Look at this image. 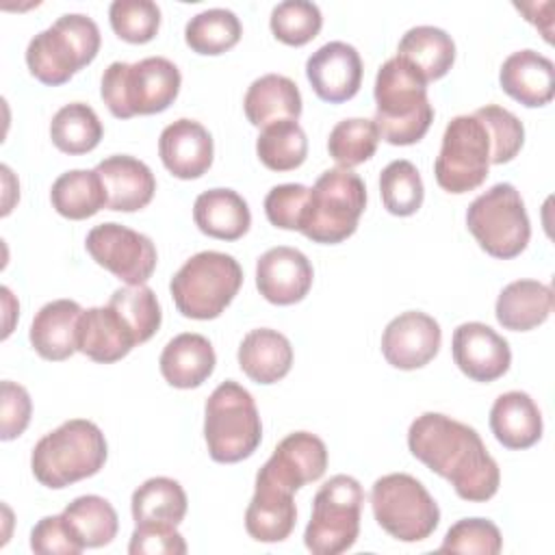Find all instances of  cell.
Segmentation results:
<instances>
[{
  "mask_svg": "<svg viewBox=\"0 0 555 555\" xmlns=\"http://www.w3.org/2000/svg\"><path fill=\"white\" fill-rule=\"evenodd\" d=\"M408 449L431 473L444 477L464 501H490L501 470L475 427L440 412L416 416L408 429Z\"/></svg>",
  "mask_w": 555,
  "mask_h": 555,
  "instance_id": "6da1fadb",
  "label": "cell"
},
{
  "mask_svg": "<svg viewBox=\"0 0 555 555\" xmlns=\"http://www.w3.org/2000/svg\"><path fill=\"white\" fill-rule=\"evenodd\" d=\"M375 126L379 139L390 145L418 143L431 121L434 106L425 78L403 59H388L375 76Z\"/></svg>",
  "mask_w": 555,
  "mask_h": 555,
  "instance_id": "7a4b0ae2",
  "label": "cell"
},
{
  "mask_svg": "<svg viewBox=\"0 0 555 555\" xmlns=\"http://www.w3.org/2000/svg\"><path fill=\"white\" fill-rule=\"evenodd\" d=\"M108 455L102 429L87 418H72L46 434L30 453L35 479L52 490L100 473Z\"/></svg>",
  "mask_w": 555,
  "mask_h": 555,
  "instance_id": "3957f363",
  "label": "cell"
},
{
  "mask_svg": "<svg viewBox=\"0 0 555 555\" xmlns=\"http://www.w3.org/2000/svg\"><path fill=\"white\" fill-rule=\"evenodd\" d=\"M180 69L165 56H147L137 63L115 61L102 74L100 95L117 119L167 111L180 93Z\"/></svg>",
  "mask_w": 555,
  "mask_h": 555,
  "instance_id": "277c9868",
  "label": "cell"
},
{
  "mask_svg": "<svg viewBox=\"0 0 555 555\" xmlns=\"http://www.w3.org/2000/svg\"><path fill=\"white\" fill-rule=\"evenodd\" d=\"M204 440L208 455L221 464L249 457L262 440V423L256 401L234 379L221 382L204 405Z\"/></svg>",
  "mask_w": 555,
  "mask_h": 555,
  "instance_id": "5b68a950",
  "label": "cell"
},
{
  "mask_svg": "<svg viewBox=\"0 0 555 555\" xmlns=\"http://www.w3.org/2000/svg\"><path fill=\"white\" fill-rule=\"evenodd\" d=\"M366 206V186L351 169L323 171L308 193L299 232L312 243L336 245L358 230Z\"/></svg>",
  "mask_w": 555,
  "mask_h": 555,
  "instance_id": "8992f818",
  "label": "cell"
},
{
  "mask_svg": "<svg viewBox=\"0 0 555 555\" xmlns=\"http://www.w3.org/2000/svg\"><path fill=\"white\" fill-rule=\"evenodd\" d=\"M100 28L82 13H65L26 48L28 72L48 87L65 85L100 52Z\"/></svg>",
  "mask_w": 555,
  "mask_h": 555,
  "instance_id": "52a82bcc",
  "label": "cell"
},
{
  "mask_svg": "<svg viewBox=\"0 0 555 555\" xmlns=\"http://www.w3.org/2000/svg\"><path fill=\"white\" fill-rule=\"evenodd\" d=\"M243 284L238 260L223 251H199L191 256L171 278L169 291L178 312L186 319H217Z\"/></svg>",
  "mask_w": 555,
  "mask_h": 555,
  "instance_id": "ba28073f",
  "label": "cell"
},
{
  "mask_svg": "<svg viewBox=\"0 0 555 555\" xmlns=\"http://www.w3.org/2000/svg\"><path fill=\"white\" fill-rule=\"evenodd\" d=\"M466 228L479 247L499 260L516 258L531 238L525 202L509 182H499L470 202Z\"/></svg>",
  "mask_w": 555,
  "mask_h": 555,
  "instance_id": "9c48e42d",
  "label": "cell"
},
{
  "mask_svg": "<svg viewBox=\"0 0 555 555\" xmlns=\"http://www.w3.org/2000/svg\"><path fill=\"white\" fill-rule=\"evenodd\" d=\"M364 490L351 475L330 477L314 494L304 544L314 555H338L351 548L360 533Z\"/></svg>",
  "mask_w": 555,
  "mask_h": 555,
  "instance_id": "30bf717a",
  "label": "cell"
},
{
  "mask_svg": "<svg viewBox=\"0 0 555 555\" xmlns=\"http://www.w3.org/2000/svg\"><path fill=\"white\" fill-rule=\"evenodd\" d=\"M371 507L377 525L401 542H421L440 522V509L427 488L408 473H390L375 479Z\"/></svg>",
  "mask_w": 555,
  "mask_h": 555,
  "instance_id": "8fae6325",
  "label": "cell"
},
{
  "mask_svg": "<svg viewBox=\"0 0 555 555\" xmlns=\"http://www.w3.org/2000/svg\"><path fill=\"white\" fill-rule=\"evenodd\" d=\"M492 165V141L483 121L470 115L453 117L442 134L434 176L447 193H468L483 184Z\"/></svg>",
  "mask_w": 555,
  "mask_h": 555,
  "instance_id": "7c38bea8",
  "label": "cell"
},
{
  "mask_svg": "<svg viewBox=\"0 0 555 555\" xmlns=\"http://www.w3.org/2000/svg\"><path fill=\"white\" fill-rule=\"evenodd\" d=\"M85 247L100 267L130 286L145 284L158 260L156 245L150 236L115 221L91 228Z\"/></svg>",
  "mask_w": 555,
  "mask_h": 555,
  "instance_id": "4fadbf2b",
  "label": "cell"
},
{
  "mask_svg": "<svg viewBox=\"0 0 555 555\" xmlns=\"http://www.w3.org/2000/svg\"><path fill=\"white\" fill-rule=\"evenodd\" d=\"M442 343L438 321L421 310H408L395 317L382 334V353L386 362L401 371H414L429 364Z\"/></svg>",
  "mask_w": 555,
  "mask_h": 555,
  "instance_id": "5bb4252c",
  "label": "cell"
},
{
  "mask_svg": "<svg viewBox=\"0 0 555 555\" xmlns=\"http://www.w3.org/2000/svg\"><path fill=\"white\" fill-rule=\"evenodd\" d=\"M451 351L457 369L473 382H494L503 377L512 364L509 343L479 321H468L455 327Z\"/></svg>",
  "mask_w": 555,
  "mask_h": 555,
  "instance_id": "9a60e30c",
  "label": "cell"
},
{
  "mask_svg": "<svg viewBox=\"0 0 555 555\" xmlns=\"http://www.w3.org/2000/svg\"><path fill=\"white\" fill-rule=\"evenodd\" d=\"M306 76L323 102L340 104L360 91L362 59L353 46L330 41L308 56Z\"/></svg>",
  "mask_w": 555,
  "mask_h": 555,
  "instance_id": "2e32d148",
  "label": "cell"
},
{
  "mask_svg": "<svg viewBox=\"0 0 555 555\" xmlns=\"http://www.w3.org/2000/svg\"><path fill=\"white\" fill-rule=\"evenodd\" d=\"M312 278L310 260L295 247H271L256 262V288L275 306L301 301L312 286Z\"/></svg>",
  "mask_w": 555,
  "mask_h": 555,
  "instance_id": "e0dca14e",
  "label": "cell"
},
{
  "mask_svg": "<svg viewBox=\"0 0 555 555\" xmlns=\"http://www.w3.org/2000/svg\"><path fill=\"white\" fill-rule=\"evenodd\" d=\"M327 468V447L310 431H293L278 442L273 455L258 473L297 492L306 483L323 477Z\"/></svg>",
  "mask_w": 555,
  "mask_h": 555,
  "instance_id": "ac0fdd59",
  "label": "cell"
},
{
  "mask_svg": "<svg viewBox=\"0 0 555 555\" xmlns=\"http://www.w3.org/2000/svg\"><path fill=\"white\" fill-rule=\"evenodd\" d=\"M212 137L195 119H176L165 126L158 139V156L165 169L180 180H195L212 165Z\"/></svg>",
  "mask_w": 555,
  "mask_h": 555,
  "instance_id": "d6986e66",
  "label": "cell"
},
{
  "mask_svg": "<svg viewBox=\"0 0 555 555\" xmlns=\"http://www.w3.org/2000/svg\"><path fill=\"white\" fill-rule=\"evenodd\" d=\"M293 490L269 479L267 475H256V490L245 509V529L256 542H282L291 535L297 522V507Z\"/></svg>",
  "mask_w": 555,
  "mask_h": 555,
  "instance_id": "ffe728a7",
  "label": "cell"
},
{
  "mask_svg": "<svg viewBox=\"0 0 555 555\" xmlns=\"http://www.w3.org/2000/svg\"><path fill=\"white\" fill-rule=\"evenodd\" d=\"M137 345L132 330L113 306H95L82 310L76 330V347L80 353L100 364H111L130 353Z\"/></svg>",
  "mask_w": 555,
  "mask_h": 555,
  "instance_id": "44dd1931",
  "label": "cell"
},
{
  "mask_svg": "<svg viewBox=\"0 0 555 555\" xmlns=\"http://www.w3.org/2000/svg\"><path fill=\"white\" fill-rule=\"evenodd\" d=\"M95 171L106 191V206L119 212H134L145 208L156 193V178L152 169L128 154H115L95 165Z\"/></svg>",
  "mask_w": 555,
  "mask_h": 555,
  "instance_id": "7402d4cb",
  "label": "cell"
},
{
  "mask_svg": "<svg viewBox=\"0 0 555 555\" xmlns=\"http://www.w3.org/2000/svg\"><path fill=\"white\" fill-rule=\"evenodd\" d=\"M499 82L509 98L527 108H538L555 95V65L535 50H518L503 61Z\"/></svg>",
  "mask_w": 555,
  "mask_h": 555,
  "instance_id": "603a6c76",
  "label": "cell"
},
{
  "mask_svg": "<svg viewBox=\"0 0 555 555\" xmlns=\"http://www.w3.org/2000/svg\"><path fill=\"white\" fill-rule=\"evenodd\" d=\"M217 356L210 340L195 332H184L173 336L158 360L160 375L173 388H197L215 371Z\"/></svg>",
  "mask_w": 555,
  "mask_h": 555,
  "instance_id": "cb8c5ba5",
  "label": "cell"
},
{
  "mask_svg": "<svg viewBox=\"0 0 555 555\" xmlns=\"http://www.w3.org/2000/svg\"><path fill=\"white\" fill-rule=\"evenodd\" d=\"M82 308L74 299H54L39 308L30 323V345L33 349L50 362L67 360L78 351L76 330Z\"/></svg>",
  "mask_w": 555,
  "mask_h": 555,
  "instance_id": "d4e9b609",
  "label": "cell"
},
{
  "mask_svg": "<svg viewBox=\"0 0 555 555\" xmlns=\"http://www.w3.org/2000/svg\"><path fill=\"white\" fill-rule=\"evenodd\" d=\"M490 429L505 449H529L542 438L540 408L522 390L503 392L490 408Z\"/></svg>",
  "mask_w": 555,
  "mask_h": 555,
  "instance_id": "484cf974",
  "label": "cell"
},
{
  "mask_svg": "<svg viewBox=\"0 0 555 555\" xmlns=\"http://www.w3.org/2000/svg\"><path fill=\"white\" fill-rule=\"evenodd\" d=\"M238 366L256 384H275L293 366L291 340L271 327H258L243 336L238 345Z\"/></svg>",
  "mask_w": 555,
  "mask_h": 555,
  "instance_id": "4316f807",
  "label": "cell"
},
{
  "mask_svg": "<svg viewBox=\"0 0 555 555\" xmlns=\"http://www.w3.org/2000/svg\"><path fill=\"white\" fill-rule=\"evenodd\" d=\"M193 221L202 234L219 241H236L247 234L251 212L247 202L232 189H208L193 204Z\"/></svg>",
  "mask_w": 555,
  "mask_h": 555,
  "instance_id": "83f0119b",
  "label": "cell"
},
{
  "mask_svg": "<svg viewBox=\"0 0 555 555\" xmlns=\"http://www.w3.org/2000/svg\"><path fill=\"white\" fill-rule=\"evenodd\" d=\"M553 312V288L538 280L509 282L496 297V321L512 332H529Z\"/></svg>",
  "mask_w": 555,
  "mask_h": 555,
  "instance_id": "f1b7e54d",
  "label": "cell"
},
{
  "mask_svg": "<svg viewBox=\"0 0 555 555\" xmlns=\"http://www.w3.org/2000/svg\"><path fill=\"white\" fill-rule=\"evenodd\" d=\"M243 108L247 121L256 128H264L280 119L297 121L301 115V93L288 76L264 74L247 87Z\"/></svg>",
  "mask_w": 555,
  "mask_h": 555,
  "instance_id": "f546056e",
  "label": "cell"
},
{
  "mask_svg": "<svg viewBox=\"0 0 555 555\" xmlns=\"http://www.w3.org/2000/svg\"><path fill=\"white\" fill-rule=\"evenodd\" d=\"M397 56L410 63L425 82H431L440 80L451 69L455 61V43L442 28L414 26L401 37Z\"/></svg>",
  "mask_w": 555,
  "mask_h": 555,
  "instance_id": "4dcf8cb0",
  "label": "cell"
},
{
  "mask_svg": "<svg viewBox=\"0 0 555 555\" xmlns=\"http://www.w3.org/2000/svg\"><path fill=\"white\" fill-rule=\"evenodd\" d=\"M52 208L72 221L98 215L106 206V191L95 169H69L50 189Z\"/></svg>",
  "mask_w": 555,
  "mask_h": 555,
  "instance_id": "1f68e13d",
  "label": "cell"
},
{
  "mask_svg": "<svg viewBox=\"0 0 555 555\" xmlns=\"http://www.w3.org/2000/svg\"><path fill=\"white\" fill-rule=\"evenodd\" d=\"M65 525L85 548H100L113 542L119 529L115 507L98 494H82L61 512Z\"/></svg>",
  "mask_w": 555,
  "mask_h": 555,
  "instance_id": "d6a6232c",
  "label": "cell"
},
{
  "mask_svg": "<svg viewBox=\"0 0 555 555\" xmlns=\"http://www.w3.org/2000/svg\"><path fill=\"white\" fill-rule=\"evenodd\" d=\"M186 492L171 477H152L143 481L130 499L134 522H163L180 525L186 516Z\"/></svg>",
  "mask_w": 555,
  "mask_h": 555,
  "instance_id": "836d02e7",
  "label": "cell"
},
{
  "mask_svg": "<svg viewBox=\"0 0 555 555\" xmlns=\"http://www.w3.org/2000/svg\"><path fill=\"white\" fill-rule=\"evenodd\" d=\"M104 128L95 111L85 102H69L59 108L50 121V139L52 143L69 154H87L98 147L102 141Z\"/></svg>",
  "mask_w": 555,
  "mask_h": 555,
  "instance_id": "e575fe53",
  "label": "cell"
},
{
  "mask_svg": "<svg viewBox=\"0 0 555 555\" xmlns=\"http://www.w3.org/2000/svg\"><path fill=\"white\" fill-rule=\"evenodd\" d=\"M256 154L271 171H293L308 156V139L295 119H280L264 126L256 139Z\"/></svg>",
  "mask_w": 555,
  "mask_h": 555,
  "instance_id": "d590c367",
  "label": "cell"
},
{
  "mask_svg": "<svg viewBox=\"0 0 555 555\" xmlns=\"http://www.w3.org/2000/svg\"><path fill=\"white\" fill-rule=\"evenodd\" d=\"M243 26L236 13L230 9H206L193 15L184 28L186 46L206 56H217L228 52L241 41Z\"/></svg>",
  "mask_w": 555,
  "mask_h": 555,
  "instance_id": "8d00e7d4",
  "label": "cell"
},
{
  "mask_svg": "<svg viewBox=\"0 0 555 555\" xmlns=\"http://www.w3.org/2000/svg\"><path fill=\"white\" fill-rule=\"evenodd\" d=\"M379 195L382 204L390 215L410 217L423 206L425 189L418 169L405 160L388 163L379 173Z\"/></svg>",
  "mask_w": 555,
  "mask_h": 555,
  "instance_id": "74e56055",
  "label": "cell"
},
{
  "mask_svg": "<svg viewBox=\"0 0 555 555\" xmlns=\"http://www.w3.org/2000/svg\"><path fill=\"white\" fill-rule=\"evenodd\" d=\"M379 143V132L373 119L351 117L338 121L327 139V152L343 169L366 163Z\"/></svg>",
  "mask_w": 555,
  "mask_h": 555,
  "instance_id": "f35d334b",
  "label": "cell"
},
{
  "mask_svg": "<svg viewBox=\"0 0 555 555\" xmlns=\"http://www.w3.org/2000/svg\"><path fill=\"white\" fill-rule=\"evenodd\" d=\"M108 306H113L121 314L126 325L132 330L137 345L150 340L160 327V304L147 284H126L124 288H117L111 295Z\"/></svg>",
  "mask_w": 555,
  "mask_h": 555,
  "instance_id": "ab89813d",
  "label": "cell"
},
{
  "mask_svg": "<svg viewBox=\"0 0 555 555\" xmlns=\"http://www.w3.org/2000/svg\"><path fill=\"white\" fill-rule=\"evenodd\" d=\"M269 26L278 41L299 48L310 43L321 33L323 15L314 2L284 0L273 7Z\"/></svg>",
  "mask_w": 555,
  "mask_h": 555,
  "instance_id": "60d3db41",
  "label": "cell"
},
{
  "mask_svg": "<svg viewBox=\"0 0 555 555\" xmlns=\"http://www.w3.org/2000/svg\"><path fill=\"white\" fill-rule=\"evenodd\" d=\"M113 33L128 43H147L160 28V9L152 0H115L108 9Z\"/></svg>",
  "mask_w": 555,
  "mask_h": 555,
  "instance_id": "b9f144b4",
  "label": "cell"
},
{
  "mask_svg": "<svg viewBox=\"0 0 555 555\" xmlns=\"http://www.w3.org/2000/svg\"><path fill=\"white\" fill-rule=\"evenodd\" d=\"M475 115L488 128L492 141V165L509 163L525 143L522 121L507 108L499 104H486L475 111Z\"/></svg>",
  "mask_w": 555,
  "mask_h": 555,
  "instance_id": "7bdbcfd3",
  "label": "cell"
},
{
  "mask_svg": "<svg viewBox=\"0 0 555 555\" xmlns=\"http://www.w3.org/2000/svg\"><path fill=\"white\" fill-rule=\"evenodd\" d=\"M503 548V535L499 527L488 518H462L449 527L440 551L451 553H479L496 555Z\"/></svg>",
  "mask_w": 555,
  "mask_h": 555,
  "instance_id": "ee69618b",
  "label": "cell"
},
{
  "mask_svg": "<svg viewBox=\"0 0 555 555\" xmlns=\"http://www.w3.org/2000/svg\"><path fill=\"white\" fill-rule=\"evenodd\" d=\"M310 189L304 184H278L264 197V215L280 230H299Z\"/></svg>",
  "mask_w": 555,
  "mask_h": 555,
  "instance_id": "f6af8a7d",
  "label": "cell"
},
{
  "mask_svg": "<svg viewBox=\"0 0 555 555\" xmlns=\"http://www.w3.org/2000/svg\"><path fill=\"white\" fill-rule=\"evenodd\" d=\"M130 555H184L186 542L176 525L139 522L130 535Z\"/></svg>",
  "mask_w": 555,
  "mask_h": 555,
  "instance_id": "bcb514c9",
  "label": "cell"
},
{
  "mask_svg": "<svg viewBox=\"0 0 555 555\" xmlns=\"http://www.w3.org/2000/svg\"><path fill=\"white\" fill-rule=\"evenodd\" d=\"M0 438L13 440L24 434L30 423L33 401L24 386L4 379L0 386Z\"/></svg>",
  "mask_w": 555,
  "mask_h": 555,
  "instance_id": "7dc6e473",
  "label": "cell"
},
{
  "mask_svg": "<svg viewBox=\"0 0 555 555\" xmlns=\"http://www.w3.org/2000/svg\"><path fill=\"white\" fill-rule=\"evenodd\" d=\"M30 548L39 555H78L85 546L74 538L63 516H43L30 531Z\"/></svg>",
  "mask_w": 555,
  "mask_h": 555,
  "instance_id": "c3c4849f",
  "label": "cell"
}]
</instances>
